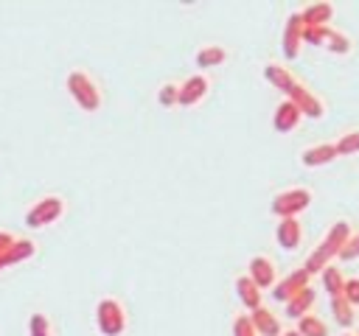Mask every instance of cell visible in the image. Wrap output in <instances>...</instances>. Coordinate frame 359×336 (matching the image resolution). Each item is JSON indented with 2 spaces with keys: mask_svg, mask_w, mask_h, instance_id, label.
Instances as JSON below:
<instances>
[{
  "mask_svg": "<svg viewBox=\"0 0 359 336\" xmlns=\"http://www.w3.org/2000/svg\"><path fill=\"white\" fill-rule=\"evenodd\" d=\"M351 224L348 221H337L328 232H325V238L314 246V252L306 258V263H303V269L309 272V274H314V272H323L325 266H328V260L331 258H337L339 252H342V246L351 241Z\"/></svg>",
  "mask_w": 359,
  "mask_h": 336,
  "instance_id": "6da1fadb",
  "label": "cell"
},
{
  "mask_svg": "<svg viewBox=\"0 0 359 336\" xmlns=\"http://www.w3.org/2000/svg\"><path fill=\"white\" fill-rule=\"evenodd\" d=\"M67 92L84 112H98L101 109V90H98V84L90 73H84V70L67 73Z\"/></svg>",
  "mask_w": 359,
  "mask_h": 336,
  "instance_id": "7a4b0ae2",
  "label": "cell"
},
{
  "mask_svg": "<svg viewBox=\"0 0 359 336\" xmlns=\"http://www.w3.org/2000/svg\"><path fill=\"white\" fill-rule=\"evenodd\" d=\"M95 322H98V330L104 336H121L126 330V308L121 300L115 297H104L98 305H95Z\"/></svg>",
  "mask_w": 359,
  "mask_h": 336,
  "instance_id": "3957f363",
  "label": "cell"
},
{
  "mask_svg": "<svg viewBox=\"0 0 359 336\" xmlns=\"http://www.w3.org/2000/svg\"><path fill=\"white\" fill-rule=\"evenodd\" d=\"M311 204V190L309 188H289L272 196V213L278 218H297Z\"/></svg>",
  "mask_w": 359,
  "mask_h": 336,
  "instance_id": "277c9868",
  "label": "cell"
},
{
  "mask_svg": "<svg viewBox=\"0 0 359 336\" xmlns=\"http://www.w3.org/2000/svg\"><path fill=\"white\" fill-rule=\"evenodd\" d=\"M62 213H65V199L56 196V193H48V196H42L31 204V210L25 213V224L39 230V227H48L56 218H62Z\"/></svg>",
  "mask_w": 359,
  "mask_h": 336,
  "instance_id": "5b68a950",
  "label": "cell"
},
{
  "mask_svg": "<svg viewBox=\"0 0 359 336\" xmlns=\"http://www.w3.org/2000/svg\"><path fill=\"white\" fill-rule=\"evenodd\" d=\"M247 274L252 277V283L261 291L264 288H275V283H278V269H275V260L269 255H252L250 266H247Z\"/></svg>",
  "mask_w": 359,
  "mask_h": 336,
  "instance_id": "8992f818",
  "label": "cell"
},
{
  "mask_svg": "<svg viewBox=\"0 0 359 336\" xmlns=\"http://www.w3.org/2000/svg\"><path fill=\"white\" fill-rule=\"evenodd\" d=\"M289 101H294L297 104V109L306 115V118H323V101L303 84V81H294V87L289 90V95H286Z\"/></svg>",
  "mask_w": 359,
  "mask_h": 336,
  "instance_id": "52a82bcc",
  "label": "cell"
},
{
  "mask_svg": "<svg viewBox=\"0 0 359 336\" xmlns=\"http://www.w3.org/2000/svg\"><path fill=\"white\" fill-rule=\"evenodd\" d=\"M309 272L300 266L297 272H292V274H286L280 283H275V288H272V297L278 300V302H289L294 294H300L303 288H309Z\"/></svg>",
  "mask_w": 359,
  "mask_h": 336,
  "instance_id": "ba28073f",
  "label": "cell"
},
{
  "mask_svg": "<svg viewBox=\"0 0 359 336\" xmlns=\"http://www.w3.org/2000/svg\"><path fill=\"white\" fill-rule=\"evenodd\" d=\"M303 17H300V11H294V14H289V20H286V25H283V56L286 59H297V53H300V45H303Z\"/></svg>",
  "mask_w": 359,
  "mask_h": 336,
  "instance_id": "9c48e42d",
  "label": "cell"
},
{
  "mask_svg": "<svg viewBox=\"0 0 359 336\" xmlns=\"http://www.w3.org/2000/svg\"><path fill=\"white\" fill-rule=\"evenodd\" d=\"M208 90H210V81H208L205 73L188 76V78L180 84V106H194V104H199V101L208 95Z\"/></svg>",
  "mask_w": 359,
  "mask_h": 336,
  "instance_id": "30bf717a",
  "label": "cell"
},
{
  "mask_svg": "<svg viewBox=\"0 0 359 336\" xmlns=\"http://www.w3.org/2000/svg\"><path fill=\"white\" fill-rule=\"evenodd\" d=\"M300 118H303V112L297 109V104L294 101H289V98H283L278 106H275V115H272V126H275V132H292V129H297V123H300Z\"/></svg>",
  "mask_w": 359,
  "mask_h": 336,
  "instance_id": "8fae6325",
  "label": "cell"
},
{
  "mask_svg": "<svg viewBox=\"0 0 359 336\" xmlns=\"http://www.w3.org/2000/svg\"><path fill=\"white\" fill-rule=\"evenodd\" d=\"M337 157H339L337 143H317V146L303 148L300 162L309 165V168H317V165H325V162H331V160H337Z\"/></svg>",
  "mask_w": 359,
  "mask_h": 336,
  "instance_id": "7c38bea8",
  "label": "cell"
},
{
  "mask_svg": "<svg viewBox=\"0 0 359 336\" xmlns=\"http://www.w3.org/2000/svg\"><path fill=\"white\" fill-rule=\"evenodd\" d=\"M275 238H278V244L283 246V249H297L300 246V241H303V227H300V221L297 218H280L278 221V230H275Z\"/></svg>",
  "mask_w": 359,
  "mask_h": 336,
  "instance_id": "4fadbf2b",
  "label": "cell"
},
{
  "mask_svg": "<svg viewBox=\"0 0 359 336\" xmlns=\"http://www.w3.org/2000/svg\"><path fill=\"white\" fill-rule=\"evenodd\" d=\"M250 322H252V328H255L258 336H280V333H283L280 319H278L269 308H264V305L250 314Z\"/></svg>",
  "mask_w": 359,
  "mask_h": 336,
  "instance_id": "5bb4252c",
  "label": "cell"
},
{
  "mask_svg": "<svg viewBox=\"0 0 359 336\" xmlns=\"http://www.w3.org/2000/svg\"><path fill=\"white\" fill-rule=\"evenodd\" d=\"M34 252H36V244H34L31 238H17V241L0 255V269L14 266V263H22V260L34 258Z\"/></svg>",
  "mask_w": 359,
  "mask_h": 336,
  "instance_id": "9a60e30c",
  "label": "cell"
},
{
  "mask_svg": "<svg viewBox=\"0 0 359 336\" xmlns=\"http://www.w3.org/2000/svg\"><path fill=\"white\" fill-rule=\"evenodd\" d=\"M300 17H303V25H306V28H323V25L331 22L334 6H331V3H311V6H306V8L300 11Z\"/></svg>",
  "mask_w": 359,
  "mask_h": 336,
  "instance_id": "2e32d148",
  "label": "cell"
},
{
  "mask_svg": "<svg viewBox=\"0 0 359 336\" xmlns=\"http://www.w3.org/2000/svg\"><path fill=\"white\" fill-rule=\"evenodd\" d=\"M264 78L272 84V87H278V90H283L286 95H289V90L294 87V76H292V70L289 67H283V64H278V62H266L264 64Z\"/></svg>",
  "mask_w": 359,
  "mask_h": 336,
  "instance_id": "e0dca14e",
  "label": "cell"
},
{
  "mask_svg": "<svg viewBox=\"0 0 359 336\" xmlns=\"http://www.w3.org/2000/svg\"><path fill=\"white\" fill-rule=\"evenodd\" d=\"M236 294H238V300L250 308V311H255V308H261V288L252 283V277L250 274H241V277H236Z\"/></svg>",
  "mask_w": 359,
  "mask_h": 336,
  "instance_id": "ac0fdd59",
  "label": "cell"
},
{
  "mask_svg": "<svg viewBox=\"0 0 359 336\" xmlns=\"http://www.w3.org/2000/svg\"><path fill=\"white\" fill-rule=\"evenodd\" d=\"M314 300H317L314 288H311V286H309V288H303L300 294H294V297L286 302V316H292V319H300V316H306V314L311 311Z\"/></svg>",
  "mask_w": 359,
  "mask_h": 336,
  "instance_id": "d6986e66",
  "label": "cell"
},
{
  "mask_svg": "<svg viewBox=\"0 0 359 336\" xmlns=\"http://www.w3.org/2000/svg\"><path fill=\"white\" fill-rule=\"evenodd\" d=\"M227 59V50L222 45H202L196 50V67H216Z\"/></svg>",
  "mask_w": 359,
  "mask_h": 336,
  "instance_id": "ffe728a7",
  "label": "cell"
},
{
  "mask_svg": "<svg viewBox=\"0 0 359 336\" xmlns=\"http://www.w3.org/2000/svg\"><path fill=\"white\" fill-rule=\"evenodd\" d=\"M320 274H323V286H325L328 297H331V300H334V297H342V291H345V277L339 274V269L328 263Z\"/></svg>",
  "mask_w": 359,
  "mask_h": 336,
  "instance_id": "44dd1931",
  "label": "cell"
},
{
  "mask_svg": "<svg viewBox=\"0 0 359 336\" xmlns=\"http://www.w3.org/2000/svg\"><path fill=\"white\" fill-rule=\"evenodd\" d=\"M294 330H297L300 336H328V328H325V322H323L320 316H314V314H306V316H300Z\"/></svg>",
  "mask_w": 359,
  "mask_h": 336,
  "instance_id": "7402d4cb",
  "label": "cell"
},
{
  "mask_svg": "<svg viewBox=\"0 0 359 336\" xmlns=\"http://www.w3.org/2000/svg\"><path fill=\"white\" fill-rule=\"evenodd\" d=\"M331 314H334V319H337L342 328H348V325L353 322V316H356V314H353V305H351L345 297H334V300H331Z\"/></svg>",
  "mask_w": 359,
  "mask_h": 336,
  "instance_id": "603a6c76",
  "label": "cell"
},
{
  "mask_svg": "<svg viewBox=\"0 0 359 336\" xmlns=\"http://www.w3.org/2000/svg\"><path fill=\"white\" fill-rule=\"evenodd\" d=\"M337 151L342 157H351V154H359V129H348L339 134L337 140Z\"/></svg>",
  "mask_w": 359,
  "mask_h": 336,
  "instance_id": "cb8c5ba5",
  "label": "cell"
},
{
  "mask_svg": "<svg viewBox=\"0 0 359 336\" xmlns=\"http://www.w3.org/2000/svg\"><path fill=\"white\" fill-rule=\"evenodd\" d=\"M325 48H328L331 53H351L353 42H351V39H348L342 31L331 28V31H328V39H325Z\"/></svg>",
  "mask_w": 359,
  "mask_h": 336,
  "instance_id": "d4e9b609",
  "label": "cell"
},
{
  "mask_svg": "<svg viewBox=\"0 0 359 336\" xmlns=\"http://www.w3.org/2000/svg\"><path fill=\"white\" fill-rule=\"evenodd\" d=\"M28 333H31V336H53V325H50V319H48L42 311H36V314H31V319H28Z\"/></svg>",
  "mask_w": 359,
  "mask_h": 336,
  "instance_id": "484cf974",
  "label": "cell"
},
{
  "mask_svg": "<svg viewBox=\"0 0 359 336\" xmlns=\"http://www.w3.org/2000/svg\"><path fill=\"white\" fill-rule=\"evenodd\" d=\"M157 101H160L163 106H174V104H180V84L165 81V84L160 87V92H157Z\"/></svg>",
  "mask_w": 359,
  "mask_h": 336,
  "instance_id": "4316f807",
  "label": "cell"
},
{
  "mask_svg": "<svg viewBox=\"0 0 359 336\" xmlns=\"http://www.w3.org/2000/svg\"><path fill=\"white\" fill-rule=\"evenodd\" d=\"M328 31H331V25H323V28H303V42L317 45V48H325Z\"/></svg>",
  "mask_w": 359,
  "mask_h": 336,
  "instance_id": "83f0119b",
  "label": "cell"
},
{
  "mask_svg": "<svg viewBox=\"0 0 359 336\" xmlns=\"http://www.w3.org/2000/svg\"><path fill=\"white\" fill-rule=\"evenodd\" d=\"M233 336H258L252 322H250V314H238L233 319Z\"/></svg>",
  "mask_w": 359,
  "mask_h": 336,
  "instance_id": "f1b7e54d",
  "label": "cell"
},
{
  "mask_svg": "<svg viewBox=\"0 0 359 336\" xmlns=\"http://www.w3.org/2000/svg\"><path fill=\"white\" fill-rule=\"evenodd\" d=\"M342 297H345L351 305H359V277L345 280V291H342Z\"/></svg>",
  "mask_w": 359,
  "mask_h": 336,
  "instance_id": "f546056e",
  "label": "cell"
},
{
  "mask_svg": "<svg viewBox=\"0 0 359 336\" xmlns=\"http://www.w3.org/2000/svg\"><path fill=\"white\" fill-rule=\"evenodd\" d=\"M339 258H342V260H353V258H359V232H353V235H351V241L342 246Z\"/></svg>",
  "mask_w": 359,
  "mask_h": 336,
  "instance_id": "4dcf8cb0",
  "label": "cell"
},
{
  "mask_svg": "<svg viewBox=\"0 0 359 336\" xmlns=\"http://www.w3.org/2000/svg\"><path fill=\"white\" fill-rule=\"evenodd\" d=\"M14 241H17V238H14L8 230H0V255H3V252H6V249L14 244Z\"/></svg>",
  "mask_w": 359,
  "mask_h": 336,
  "instance_id": "1f68e13d",
  "label": "cell"
},
{
  "mask_svg": "<svg viewBox=\"0 0 359 336\" xmlns=\"http://www.w3.org/2000/svg\"><path fill=\"white\" fill-rule=\"evenodd\" d=\"M280 336H300V333H297V330H283Z\"/></svg>",
  "mask_w": 359,
  "mask_h": 336,
  "instance_id": "d6a6232c",
  "label": "cell"
},
{
  "mask_svg": "<svg viewBox=\"0 0 359 336\" xmlns=\"http://www.w3.org/2000/svg\"><path fill=\"white\" fill-rule=\"evenodd\" d=\"M342 336H351V333H342Z\"/></svg>",
  "mask_w": 359,
  "mask_h": 336,
  "instance_id": "836d02e7",
  "label": "cell"
}]
</instances>
